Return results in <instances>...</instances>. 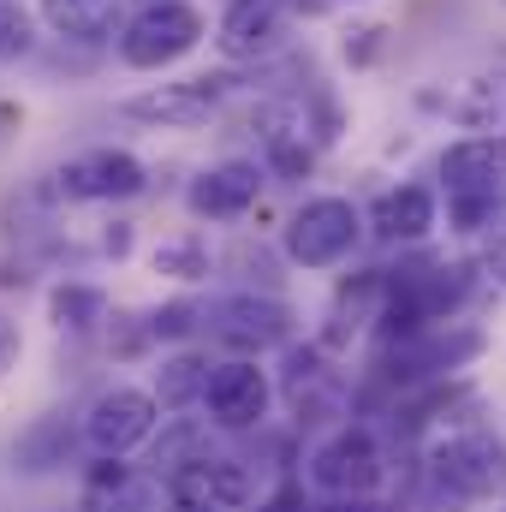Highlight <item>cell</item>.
I'll return each mask as SVG.
<instances>
[{
  "label": "cell",
  "mask_w": 506,
  "mask_h": 512,
  "mask_svg": "<svg viewBox=\"0 0 506 512\" xmlns=\"http://www.w3.org/2000/svg\"><path fill=\"white\" fill-rule=\"evenodd\" d=\"M423 507L435 512H459L477 507V501H501L506 495V435L495 423H471V429H453V435H435L423 447Z\"/></svg>",
  "instance_id": "obj_1"
},
{
  "label": "cell",
  "mask_w": 506,
  "mask_h": 512,
  "mask_svg": "<svg viewBox=\"0 0 506 512\" xmlns=\"http://www.w3.org/2000/svg\"><path fill=\"white\" fill-rule=\"evenodd\" d=\"M489 352V328L483 322H441V328H423L399 346H381L376 352V387L387 399L399 393H417L429 382H447V376H465L477 358Z\"/></svg>",
  "instance_id": "obj_2"
},
{
  "label": "cell",
  "mask_w": 506,
  "mask_h": 512,
  "mask_svg": "<svg viewBox=\"0 0 506 512\" xmlns=\"http://www.w3.org/2000/svg\"><path fill=\"white\" fill-rule=\"evenodd\" d=\"M364 233H370V221H364V209L352 203V197H304L292 215H286V227H280V245H286V262L292 268H310V274H322V268H340L346 256L364 245Z\"/></svg>",
  "instance_id": "obj_3"
},
{
  "label": "cell",
  "mask_w": 506,
  "mask_h": 512,
  "mask_svg": "<svg viewBox=\"0 0 506 512\" xmlns=\"http://www.w3.org/2000/svg\"><path fill=\"white\" fill-rule=\"evenodd\" d=\"M203 36H209V18L191 0H149V6L131 12L126 30H120V60H126L131 72H167Z\"/></svg>",
  "instance_id": "obj_4"
},
{
  "label": "cell",
  "mask_w": 506,
  "mask_h": 512,
  "mask_svg": "<svg viewBox=\"0 0 506 512\" xmlns=\"http://www.w3.org/2000/svg\"><path fill=\"white\" fill-rule=\"evenodd\" d=\"M292 328H298V316H292V304L274 298V292H233V298L209 304V316H203V334H209L215 346L239 352V358H262V352H274V346L286 352V346H292Z\"/></svg>",
  "instance_id": "obj_5"
},
{
  "label": "cell",
  "mask_w": 506,
  "mask_h": 512,
  "mask_svg": "<svg viewBox=\"0 0 506 512\" xmlns=\"http://www.w3.org/2000/svg\"><path fill=\"white\" fill-rule=\"evenodd\" d=\"M310 483L322 495H381V483H387L381 435L370 423H334L310 453Z\"/></svg>",
  "instance_id": "obj_6"
},
{
  "label": "cell",
  "mask_w": 506,
  "mask_h": 512,
  "mask_svg": "<svg viewBox=\"0 0 506 512\" xmlns=\"http://www.w3.org/2000/svg\"><path fill=\"white\" fill-rule=\"evenodd\" d=\"M155 423H161V399L149 387H108L84 411V441L102 459H126L131 447L155 441Z\"/></svg>",
  "instance_id": "obj_7"
},
{
  "label": "cell",
  "mask_w": 506,
  "mask_h": 512,
  "mask_svg": "<svg viewBox=\"0 0 506 512\" xmlns=\"http://www.w3.org/2000/svg\"><path fill=\"white\" fill-rule=\"evenodd\" d=\"M54 191L66 203H126L137 191H149V167L131 149H84V155L60 161Z\"/></svg>",
  "instance_id": "obj_8"
},
{
  "label": "cell",
  "mask_w": 506,
  "mask_h": 512,
  "mask_svg": "<svg viewBox=\"0 0 506 512\" xmlns=\"http://www.w3.org/2000/svg\"><path fill=\"white\" fill-rule=\"evenodd\" d=\"M161 489H167V507L173 512H245L256 477L239 465V459L209 453V459H197V465L161 477Z\"/></svg>",
  "instance_id": "obj_9"
},
{
  "label": "cell",
  "mask_w": 506,
  "mask_h": 512,
  "mask_svg": "<svg viewBox=\"0 0 506 512\" xmlns=\"http://www.w3.org/2000/svg\"><path fill=\"white\" fill-rule=\"evenodd\" d=\"M221 90L227 78H185V84H149L120 102V114L137 120V126H155V131H197L215 120L221 108Z\"/></svg>",
  "instance_id": "obj_10"
},
{
  "label": "cell",
  "mask_w": 506,
  "mask_h": 512,
  "mask_svg": "<svg viewBox=\"0 0 506 512\" xmlns=\"http://www.w3.org/2000/svg\"><path fill=\"white\" fill-rule=\"evenodd\" d=\"M203 405H209L215 429H262L268 405H274V382L256 358H227V364H215Z\"/></svg>",
  "instance_id": "obj_11"
},
{
  "label": "cell",
  "mask_w": 506,
  "mask_h": 512,
  "mask_svg": "<svg viewBox=\"0 0 506 512\" xmlns=\"http://www.w3.org/2000/svg\"><path fill=\"white\" fill-rule=\"evenodd\" d=\"M292 18H298L292 0H227V12L215 24V48L233 66H256V60H268L286 42V24Z\"/></svg>",
  "instance_id": "obj_12"
},
{
  "label": "cell",
  "mask_w": 506,
  "mask_h": 512,
  "mask_svg": "<svg viewBox=\"0 0 506 512\" xmlns=\"http://www.w3.org/2000/svg\"><path fill=\"white\" fill-rule=\"evenodd\" d=\"M441 197H506V131H483V137H459L441 149L435 161Z\"/></svg>",
  "instance_id": "obj_13"
},
{
  "label": "cell",
  "mask_w": 506,
  "mask_h": 512,
  "mask_svg": "<svg viewBox=\"0 0 506 512\" xmlns=\"http://www.w3.org/2000/svg\"><path fill=\"white\" fill-rule=\"evenodd\" d=\"M364 221H370V233H376L381 245L417 251V245H429V233L441 227V191H435V185H417V179L387 185L376 203H370Z\"/></svg>",
  "instance_id": "obj_14"
},
{
  "label": "cell",
  "mask_w": 506,
  "mask_h": 512,
  "mask_svg": "<svg viewBox=\"0 0 506 512\" xmlns=\"http://www.w3.org/2000/svg\"><path fill=\"white\" fill-rule=\"evenodd\" d=\"M262 179H268V167H262V161H245V155L215 161V167H203V173L191 179L185 209H191L197 221H239V215H251V209H256Z\"/></svg>",
  "instance_id": "obj_15"
},
{
  "label": "cell",
  "mask_w": 506,
  "mask_h": 512,
  "mask_svg": "<svg viewBox=\"0 0 506 512\" xmlns=\"http://www.w3.org/2000/svg\"><path fill=\"white\" fill-rule=\"evenodd\" d=\"M381 298H387V268H364V274H346L334 304H328V322L316 334V346L334 358V352H352L358 334H376Z\"/></svg>",
  "instance_id": "obj_16"
},
{
  "label": "cell",
  "mask_w": 506,
  "mask_h": 512,
  "mask_svg": "<svg viewBox=\"0 0 506 512\" xmlns=\"http://www.w3.org/2000/svg\"><path fill=\"white\" fill-rule=\"evenodd\" d=\"M161 477H137L126 459H96L84 471V512H155Z\"/></svg>",
  "instance_id": "obj_17"
},
{
  "label": "cell",
  "mask_w": 506,
  "mask_h": 512,
  "mask_svg": "<svg viewBox=\"0 0 506 512\" xmlns=\"http://www.w3.org/2000/svg\"><path fill=\"white\" fill-rule=\"evenodd\" d=\"M42 24L66 42H108L120 24V0H42Z\"/></svg>",
  "instance_id": "obj_18"
},
{
  "label": "cell",
  "mask_w": 506,
  "mask_h": 512,
  "mask_svg": "<svg viewBox=\"0 0 506 512\" xmlns=\"http://www.w3.org/2000/svg\"><path fill=\"white\" fill-rule=\"evenodd\" d=\"M48 322L60 328V334H96L102 322H108V292L102 286H90V280H60L54 292H48Z\"/></svg>",
  "instance_id": "obj_19"
},
{
  "label": "cell",
  "mask_w": 506,
  "mask_h": 512,
  "mask_svg": "<svg viewBox=\"0 0 506 512\" xmlns=\"http://www.w3.org/2000/svg\"><path fill=\"white\" fill-rule=\"evenodd\" d=\"M447 114L471 131V137L501 131L506 126V78H489V72H483V78H465V84H459V96L447 102Z\"/></svg>",
  "instance_id": "obj_20"
},
{
  "label": "cell",
  "mask_w": 506,
  "mask_h": 512,
  "mask_svg": "<svg viewBox=\"0 0 506 512\" xmlns=\"http://www.w3.org/2000/svg\"><path fill=\"white\" fill-rule=\"evenodd\" d=\"M215 447H209V423H197V417H173V423H161V435H155V447H149V465H155V477H173V471H185V465H197V459H209Z\"/></svg>",
  "instance_id": "obj_21"
},
{
  "label": "cell",
  "mask_w": 506,
  "mask_h": 512,
  "mask_svg": "<svg viewBox=\"0 0 506 512\" xmlns=\"http://www.w3.org/2000/svg\"><path fill=\"white\" fill-rule=\"evenodd\" d=\"M66 453H72V429H66V417H36V423L12 441V465L30 471V477L66 465Z\"/></svg>",
  "instance_id": "obj_22"
},
{
  "label": "cell",
  "mask_w": 506,
  "mask_h": 512,
  "mask_svg": "<svg viewBox=\"0 0 506 512\" xmlns=\"http://www.w3.org/2000/svg\"><path fill=\"white\" fill-rule=\"evenodd\" d=\"M209 376H215V364H209L203 352H173V358L161 364V376H155V399H161V411H185V405H197V399L209 393Z\"/></svg>",
  "instance_id": "obj_23"
},
{
  "label": "cell",
  "mask_w": 506,
  "mask_h": 512,
  "mask_svg": "<svg viewBox=\"0 0 506 512\" xmlns=\"http://www.w3.org/2000/svg\"><path fill=\"white\" fill-rule=\"evenodd\" d=\"M149 268L155 274H173V280H209V268H215V251H209V239L203 233H173V239H161L155 251H149Z\"/></svg>",
  "instance_id": "obj_24"
},
{
  "label": "cell",
  "mask_w": 506,
  "mask_h": 512,
  "mask_svg": "<svg viewBox=\"0 0 506 512\" xmlns=\"http://www.w3.org/2000/svg\"><path fill=\"white\" fill-rule=\"evenodd\" d=\"M203 304L197 298H173V304H161L155 316H149V340H191L197 328H203Z\"/></svg>",
  "instance_id": "obj_25"
},
{
  "label": "cell",
  "mask_w": 506,
  "mask_h": 512,
  "mask_svg": "<svg viewBox=\"0 0 506 512\" xmlns=\"http://www.w3.org/2000/svg\"><path fill=\"white\" fill-rule=\"evenodd\" d=\"M387 36H393V30L376 24V18H370V24H346V30H340V54H346V66H358V72L376 66L381 54H387Z\"/></svg>",
  "instance_id": "obj_26"
},
{
  "label": "cell",
  "mask_w": 506,
  "mask_h": 512,
  "mask_svg": "<svg viewBox=\"0 0 506 512\" xmlns=\"http://www.w3.org/2000/svg\"><path fill=\"white\" fill-rule=\"evenodd\" d=\"M30 48H36V24H30V12H24L18 0H0V66L24 60Z\"/></svg>",
  "instance_id": "obj_27"
},
{
  "label": "cell",
  "mask_w": 506,
  "mask_h": 512,
  "mask_svg": "<svg viewBox=\"0 0 506 512\" xmlns=\"http://www.w3.org/2000/svg\"><path fill=\"white\" fill-rule=\"evenodd\" d=\"M6 286H24V274H0V292ZM18 352H24V334H18V322L6 316V304H0V376L18 364Z\"/></svg>",
  "instance_id": "obj_28"
},
{
  "label": "cell",
  "mask_w": 506,
  "mask_h": 512,
  "mask_svg": "<svg viewBox=\"0 0 506 512\" xmlns=\"http://www.w3.org/2000/svg\"><path fill=\"white\" fill-rule=\"evenodd\" d=\"M477 268H483V280L506 286V221H501V227H489V239H483V256H477Z\"/></svg>",
  "instance_id": "obj_29"
},
{
  "label": "cell",
  "mask_w": 506,
  "mask_h": 512,
  "mask_svg": "<svg viewBox=\"0 0 506 512\" xmlns=\"http://www.w3.org/2000/svg\"><path fill=\"white\" fill-rule=\"evenodd\" d=\"M316 512H387V507H381V495H322Z\"/></svg>",
  "instance_id": "obj_30"
},
{
  "label": "cell",
  "mask_w": 506,
  "mask_h": 512,
  "mask_svg": "<svg viewBox=\"0 0 506 512\" xmlns=\"http://www.w3.org/2000/svg\"><path fill=\"white\" fill-rule=\"evenodd\" d=\"M18 120H24V114H18L12 102H0V137H6V131H18Z\"/></svg>",
  "instance_id": "obj_31"
},
{
  "label": "cell",
  "mask_w": 506,
  "mask_h": 512,
  "mask_svg": "<svg viewBox=\"0 0 506 512\" xmlns=\"http://www.w3.org/2000/svg\"><path fill=\"white\" fill-rule=\"evenodd\" d=\"M346 6H370V0H346Z\"/></svg>",
  "instance_id": "obj_32"
},
{
  "label": "cell",
  "mask_w": 506,
  "mask_h": 512,
  "mask_svg": "<svg viewBox=\"0 0 506 512\" xmlns=\"http://www.w3.org/2000/svg\"><path fill=\"white\" fill-rule=\"evenodd\" d=\"M495 512H506V507H495Z\"/></svg>",
  "instance_id": "obj_33"
}]
</instances>
